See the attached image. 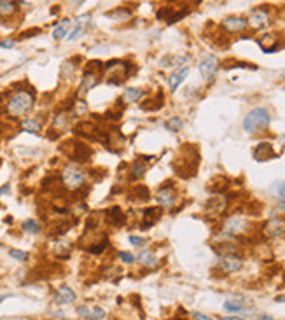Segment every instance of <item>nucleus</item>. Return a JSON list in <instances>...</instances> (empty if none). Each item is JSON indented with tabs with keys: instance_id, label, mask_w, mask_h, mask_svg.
I'll return each mask as SVG.
<instances>
[{
	"instance_id": "obj_2",
	"label": "nucleus",
	"mask_w": 285,
	"mask_h": 320,
	"mask_svg": "<svg viewBox=\"0 0 285 320\" xmlns=\"http://www.w3.org/2000/svg\"><path fill=\"white\" fill-rule=\"evenodd\" d=\"M269 123H271V118H269V112L266 109H254L243 119V130L250 135H255V133L268 130Z\"/></svg>"
},
{
	"instance_id": "obj_4",
	"label": "nucleus",
	"mask_w": 285,
	"mask_h": 320,
	"mask_svg": "<svg viewBox=\"0 0 285 320\" xmlns=\"http://www.w3.org/2000/svg\"><path fill=\"white\" fill-rule=\"evenodd\" d=\"M130 68L132 65L126 62H121V60H110L105 65V75H107V83L109 84H121L128 79V74H130Z\"/></svg>"
},
{
	"instance_id": "obj_25",
	"label": "nucleus",
	"mask_w": 285,
	"mask_h": 320,
	"mask_svg": "<svg viewBox=\"0 0 285 320\" xmlns=\"http://www.w3.org/2000/svg\"><path fill=\"white\" fill-rule=\"evenodd\" d=\"M107 18L114 19V21H128V19L132 18V13L128 9H124V7H117V9L107 13Z\"/></svg>"
},
{
	"instance_id": "obj_32",
	"label": "nucleus",
	"mask_w": 285,
	"mask_h": 320,
	"mask_svg": "<svg viewBox=\"0 0 285 320\" xmlns=\"http://www.w3.org/2000/svg\"><path fill=\"white\" fill-rule=\"evenodd\" d=\"M72 112H74V116H84L86 114V112H88V105H86V103H84V100H79V98H77V100L74 101V105H72Z\"/></svg>"
},
{
	"instance_id": "obj_36",
	"label": "nucleus",
	"mask_w": 285,
	"mask_h": 320,
	"mask_svg": "<svg viewBox=\"0 0 285 320\" xmlns=\"http://www.w3.org/2000/svg\"><path fill=\"white\" fill-rule=\"evenodd\" d=\"M119 259H121V263H124V264H133L135 263V255L133 254H130V252H119Z\"/></svg>"
},
{
	"instance_id": "obj_8",
	"label": "nucleus",
	"mask_w": 285,
	"mask_h": 320,
	"mask_svg": "<svg viewBox=\"0 0 285 320\" xmlns=\"http://www.w3.org/2000/svg\"><path fill=\"white\" fill-rule=\"evenodd\" d=\"M217 266H219V269H222L224 273H236V271H240L241 266H243V259L236 254L220 255Z\"/></svg>"
},
{
	"instance_id": "obj_3",
	"label": "nucleus",
	"mask_w": 285,
	"mask_h": 320,
	"mask_svg": "<svg viewBox=\"0 0 285 320\" xmlns=\"http://www.w3.org/2000/svg\"><path fill=\"white\" fill-rule=\"evenodd\" d=\"M86 182V171L77 165H67L62 170V184L68 191H77Z\"/></svg>"
},
{
	"instance_id": "obj_45",
	"label": "nucleus",
	"mask_w": 285,
	"mask_h": 320,
	"mask_svg": "<svg viewBox=\"0 0 285 320\" xmlns=\"http://www.w3.org/2000/svg\"><path fill=\"white\" fill-rule=\"evenodd\" d=\"M5 298H7V296H0V303L4 301V299H5Z\"/></svg>"
},
{
	"instance_id": "obj_46",
	"label": "nucleus",
	"mask_w": 285,
	"mask_h": 320,
	"mask_svg": "<svg viewBox=\"0 0 285 320\" xmlns=\"http://www.w3.org/2000/svg\"><path fill=\"white\" fill-rule=\"evenodd\" d=\"M282 81H284V83H285V72H284V74H282Z\"/></svg>"
},
{
	"instance_id": "obj_37",
	"label": "nucleus",
	"mask_w": 285,
	"mask_h": 320,
	"mask_svg": "<svg viewBox=\"0 0 285 320\" xmlns=\"http://www.w3.org/2000/svg\"><path fill=\"white\" fill-rule=\"evenodd\" d=\"M62 74H63V77H70V75L74 74V65H72V62H65V63H63Z\"/></svg>"
},
{
	"instance_id": "obj_1",
	"label": "nucleus",
	"mask_w": 285,
	"mask_h": 320,
	"mask_svg": "<svg viewBox=\"0 0 285 320\" xmlns=\"http://www.w3.org/2000/svg\"><path fill=\"white\" fill-rule=\"evenodd\" d=\"M35 103V97L34 93L27 91V89H18L9 97V100L5 101V112L14 119H19L23 116H27Z\"/></svg>"
},
{
	"instance_id": "obj_42",
	"label": "nucleus",
	"mask_w": 285,
	"mask_h": 320,
	"mask_svg": "<svg viewBox=\"0 0 285 320\" xmlns=\"http://www.w3.org/2000/svg\"><path fill=\"white\" fill-rule=\"evenodd\" d=\"M259 320H275V319H273L271 315H261L259 317Z\"/></svg>"
},
{
	"instance_id": "obj_11",
	"label": "nucleus",
	"mask_w": 285,
	"mask_h": 320,
	"mask_svg": "<svg viewBox=\"0 0 285 320\" xmlns=\"http://www.w3.org/2000/svg\"><path fill=\"white\" fill-rule=\"evenodd\" d=\"M226 206H228L226 198L217 194V196H214L212 200H208V203H206V206H205V210H206V214L212 215V217H217V215L224 214Z\"/></svg>"
},
{
	"instance_id": "obj_14",
	"label": "nucleus",
	"mask_w": 285,
	"mask_h": 320,
	"mask_svg": "<svg viewBox=\"0 0 285 320\" xmlns=\"http://www.w3.org/2000/svg\"><path fill=\"white\" fill-rule=\"evenodd\" d=\"M68 144L72 145V152L68 154L72 159H75V161H79V163L88 161L89 156H91V149H89L88 145L81 144V142H68Z\"/></svg>"
},
{
	"instance_id": "obj_27",
	"label": "nucleus",
	"mask_w": 285,
	"mask_h": 320,
	"mask_svg": "<svg viewBox=\"0 0 285 320\" xmlns=\"http://www.w3.org/2000/svg\"><path fill=\"white\" fill-rule=\"evenodd\" d=\"M142 97H144V91L138 88H128L126 91L123 93V100L128 101V103H136Z\"/></svg>"
},
{
	"instance_id": "obj_39",
	"label": "nucleus",
	"mask_w": 285,
	"mask_h": 320,
	"mask_svg": "<svg viewBox=\"0 0 285 320\" xmlns=\"http://www.w3.org/2000/svg\"><path fill=\"white\" fill-rule=\"evenodd\" d=\"M14 44H16V40H13V39L0 40V48H4V49H11V48H14Z\"/></svg>"
},
{
	"instance_id": "obj_33",
	"label": "nucleus",
	"mask_w": 285,
	"mask_h": 320,
	"mask_svg": "<svg viewBox=\"0 0 285 320\" xmlns=\"http://www.w3.org/2000/svg\"><path fill=\"white\" fill-rule=\"evenodd\" d=\"M273 187H275L276 196L282 200V202H280V208H282V210H285V182H276Z\"/></svg>"
},
{
	"instance_id": "obj_28",
	"label": "nucleus",
	"mask_w": 285,
	"mask_h": 320,
	"mask_svg": "<svg viewBox=\"0 0 285 320\" xmlns=\"http://www.w3.org/2000/svg\"><path fill=\"white\" fill-rule=\"evenodd\" d=\"M21 128L28 133H39L40 132V121L35 118H27L21 123Z\"/></svg>"
},
{
	"instance_id": "obj_15",
	"label": "nucleus",
	"mask_w": 285,
	"mask_h": 320,
	"mask_svg": "<svg viewBox=\"0 0 285 320\" xmlns=\"http://www.w3.org/2000/svg\"><path fill=\"white\" fill-rule=\"evenodd\" d=\"M249 27L247 25V19L238 18V16H229L222 21V28L228 34H238V32H243L245 28Z\"/></svg>"
},
{
	"instance_id": "obj_6",
	"label": "nucleus",
	"mask_w": 285,
	"mask_h": 320,
	"mask_svg": "<svg viewBox=\"0 0 285 320\" xmlns=\"http://www.w3.org/2000/svg\"><path fill=\"white\" fill-rule=\"evenodd\" d=\"M217 68H219V60H217V56H214L210 53H205L200 58V62H198V70H200V74L203 75L205 81L214 79Z\"/></svg>"
},
{
	"instance_id": "obj_16",
	"label": "nucleus",
	"mask_w": 285,
	"mask_h": 320,
	"mask_svg": "<svg viewBox=\"0 0 285 320\" xmlns=\"http://www.w3.org/2000/svg\"><path fill=\"white\" fill-rule=\"evenodd\" d=\"M100 83V75L97 72H89V70H84V75L83 79H81V84H79V95H86L89 89H93L97 84Z\"/></svg>"
},
{
	"instance_id": "obj_5",
	"label": "nucleus",
	"mask_w": 285,
	"mask_h": 320,
	"mask_svg": "<svg viewBox=\"0 0 285 320\" xmlns=\"http://www.w3.org/2000/svg\"><path fill=\"white\" fill-rule=\"evenodd\" d=\"M250 229V222L243 217H238V215H233L229 219H226L222 226L224 235H233V236H240V235H245Z\"/></svg>"
},
{
	"instance_id": "obj_34",
	"label": "nucleus",
	"mask_w": 285,
	"mask_h": 320,
	"mask_svg": "<svg viewBox=\"0 0 285 320\" xmlns=\"http://www.w3.org/2000/svg\"><path fill=\"white\" fill-rule=\"evenodd\" d=\"M149 196H151V193L147 187H144V185L135 187V198L138 200V202H145V200H149Z\"/></svg>"
},
{
	"instance_id": "obj_9",
	"label": "nucleus",
	"mask_w": 285,
	"mask_h": 320,
	"mask_svg": "<svg viewBox=\"0 0 285 320\" xmlns=\"http://www.w3.org/2000/svg\"><path fill=\"white\" fill-rule=\"evenodd\" d=\"M269 23H271V19H269V14H268L266 9H255L250 14L247 25L250 28H254V30H261V28H266Z\"/></svg>"
},
{
	"instance_id": "obj_19",
	"label": "nucleus",
	"mask_w": 285,
	"mask_h": 320,
	"mask_svg": "<svg viewBox=\"0 0 285 320\" xmlns=\"http://www.w3.org/2000/svg\"><path fill=\"white\" fill-rule=\"evenodd\" d=\"M136 261H138L144 268H154L156 264H158V257H156V254L149 249L140 250L138 255H136Z\"/></svg>"
},
{
	"instance_id": "obj_35",
	"label": "nucleus",
	"mask_w": 285,
	"mask_h": 320,
	"mask_svg": "<svg viewBox=\"0 0 285 320\" xmlns=\"http://www.w3.org/2000/svg\"><path fill=\"white\" fill-rule=\"evenodd\" d=\"M9 255L13 259H16V261H27L28 259V252H23V250H18V249H11Z\"/></svg>"
},
{
	"instance_id": "obj_31",
	"label": "nucleus",
	"mask_w": 285,
	"mask_h": 320,
	"mask_svg": "<svg viewBox=\"0 0 285 320\" xmlns=\"http://www.w3.org/2000/svg\"><path fill=\"white\" fill-rule=\"evenodd\" d=\"M165 126H167V130H170V132H180L182 128H184V121L180 118H170L165 123Z\"/></svg>"
},
{
	"instance_id": "obj_38",
	"label": "nucleus",
	"mask_w": 285,
	"mask_h": 320,
	"mask_svg": "<svg viewBox=\"0 0 285 320\" xmlns=\"http://www.w3.org/2000/svg\"><path fill=\"white\" fill-rule=\"evenodd\" d=\"M145 241H147V240H145V238H142V236H133V235L130 236V243H132L133 247H142Z\"/></svg>"
},
{
	"instance_id": "obj_22",
	"label": "nucleus",
	"mask_w": 285,
	"mask_h": 320,
	"mask_svg": "<svg viewBox=\"0 0 285 320\" xmlns=\"http://www.w3.org/2000/svg\"><path fill=\"white\" fill-rule=\"evenodd\" d=\"M124 219H126V217H124L123 210H121L119 206H112V208L107 210V222L112 224V226H123Z\"/></svg>"
},
{
	"instance_id": "obj_29",
	"label": "nucleus",
	"mask_w": 285,
	"mask_h": 320,
	"mask_svg": "<svg viewBox=\"0 0 285 320\" xmlns=\"http://www.w3.org/2000/svg\"><path fill=\"white\" fill-rule=\"evenodd\" d=\"M245 308V303H243V299H228V301L224 303V310L228 311H241Z\"/></svg>"
},
{
	"instance_id": "obj_41",
	"label": "nucleus",
	"mask_w": 285,
	"mask_h": 320,
	"mask_svg": "<svg viewBox=\"0 0 285 320\" xmlns=\"http://www.w3.org/2000/svg\"><path fill=\"white\" fill-rule=\"evenodd\" d=\"M219 320H243V319H240V317H222Z\"/></svg>"
},
{
	"instance_id": "obj_40",
	"label": "nucleus",
	"mask_w": 285,
	"mask_h": 320,
	"mask_svg": "<svg viewBox=\"0 0 285 320\" xmlns=\"http://www.w3.org/2000/svg\"><path fill=\"white\" fill-rule=\"evenodd\" d=\"M193 320H212L210 317L203 315V313H198V311H194L193 313Z\"/></svg>"
},
{
	"instance_id": "obj_17",
	"label": "nucleus",
	"mask_w": 285,
	"mask_h": 320,
	"mask_svg": "<svg viewBox=\"0 0 285 320\" xmlns=\"http://www.w3.org/2000/svg\"><path fill=\"white\" fill-rule=\"evenodd\" d=\"M276 154H275V149H273L271 144H268V142H261L254 149V159L255 161H268V159H273Z\"/></svg>"
},
{
	"instance_id": "obj_21",
	"label": "nucleus",
	"mask_w": 285,
	"mask_h": 320,
	"mask_svg": "<svg viewBox=\"0 0 285 320\" xmlns=\"http://www.w3.org/2000/svg\"><path fill=\"white\" fill-rule=\"evenodd\" d=\"M187 74H189V68L187 67H184V68H180V70L173 72V74L168 77V86H170L171 91H175V89L179 88L180 84H182V81L187 77Z\"/></svg>"
},
{
	"instance_id": "obj_24",
	"label": "nucleus",
	"mask_w": 285,
	"mask_h": 320,
	"mask_svg": "<svg viewBox=\"0 0 285 320\" xmlns=\"http://www.w3.org/2000/svg\"><path fill=\"white\" fill-rule=\"evenodd\" d=\"M68 28H70V19H62V21L58 23L56 27L53 30V39L54 40H62L67 37L68 34Z\"/></svg>"
},
{
	"instance_id": "obj_23",
	"label": "nucleus",
	"mask_w": 285,
	"mask_h": 320,
	"mask_svg": "<svg viewBox=\"0 0 285 320\" xmlns=\"http://www.w3.org/2000/svg\"><path fill=\"white\" fill-rule=\"evenodd\" d=\"M18 11V2L13 0H0V18H9Z\"/></svg>"
},
{
	"instance_id": "obj_7",
	"label": "nucleus",
	"mask_w": 285,
	"mask_h": 320,
	"mask_svg": "<svg viewBox=\"0 0 285 320\" xmlns=\"http://www.w3.org/2000/svg\"><path fill=\"white\" fill-rule=\"evenodd\" d=\"M263 235L266 238H278L285 235V219L284 217H273L263 226Z\"/></svg>"
},
{
	"instance_id": "obj_30",
	"label": "nucleus",
	"mask_w": 285,
	"mask_h": 320,
	"mask_svg": "<svg viewBox=\"0 0 285 320\" xmlns=\"http://www.w3.org/2000/svg\"><path fill=\"white\" fill-rule=\"evenodd\" d=\"M21 228H23V231H25V233L37 235V233L40 231V224L37 222V220H34V219H27V220H23Z\"/></svg>"
},
{
	"instance_id": "obj_10",
	"label": "nucleus",
	"mask_w": 285,
	"mask_h": 320,
	"mask_svg": "<svg viewBox=\"0 0 285 320\" xmlns=\"http://www.w3.org/2000/svg\"><path fill=\"white\" fill-rule=\"evenodd\" d=\"M156 202H158V205L163 206V208H171V206H175V203H177L175 191L171 187H161L158 193H156Z\"/></svg>"
},
{
	"instance_id": "obj_47",
	"label": "nucleus",
	"mask_w": 285,
	"mask_h": 320,
	"mask_svg": "<svg viewBox=\"0 0 285 320\" xmlns=\"http://www.w3.org/2000/svg\"><path fill=\"white\" fill-rule=\"evenodd\" d=\"M0 165H2V159H0Z\"/></svg>"
},
{
	"instance_id": "obj_18",
	"label": "nucleus",
	"mask_w": 285,
	"mask_h": 320,
	"mask_svg": "<svg viewBox=\"0 0 285 320\" xmlns=\"http://www.w3.org/2000/svg\"><path fill=\"white\" fill-rule=\"evenodd\" d=\"M77 315L86 320H101L105 317V310L100 306H79L77 308Z\"/></svg>"
},
{
	"instance_id": "obj_12",
	"label": "nucleus",
	"mask_w": 285,
	"mask_h": 320,
	"mask_svg": "<svg viewBox=\"0 0 285 320\" xmlns=\"http://www.w3.org/2000/svg\"><path fill=\"white\" fill-rule=\"evenodd\" d=\"M154 156H149V158H144V156H140L138 159H135V163L132 165V170H130V179L132 180H138L144 177L145 170H147V165L149 163L154 161Z\"/></svg>"
},
{
	"instance_id": "obj_13",
	"label": "nucleus",
	"mask_w": 285,
	"mask_h": 320,
	"mask_svg": "<svg viewBox=\"0 0 285 320\" xmlns=\"http://www.w3.org/2000/svg\"><path fill=\"white\" fill-rule=\"evenodd\" d=\"M53 301H54V304H58V306L70 304V303L75 301V292L68 287V285H62V287H58V290L54 292Z\"/></svg>"
},
{
	"instance_id": "obj_26",
	"label": "nucleus",
	"mask_w": 285,
	"mask_h": 320,
	"mask_svg": "<svg viewBox=\"0 0 285 320\" xmlns=\"http://www.w3.org/2000/svg\"><path fill=\"white\" fill-rule=\"evenodd\" d=\"M70 118H68V112H60V114L54 116L53 119V130H49V132H56V130H65V126L68 124Z\"/></svg>"
},
{
	"instance_id": "obj_44",
	"label": "nucleus",
	"mask_w": 285,
	"mask_h": 320,
	"mask_svg": "<svg viewBox=\"0 0 285 320\" xmlns=\"http://www.w3.org/2000/svg\"><path fill=\"white\" fill-rule=\"evenodd\" d=\"M276 303H285V296H278V298L275 299Z\"/></svg>"
},
{
	"instance_id": "obj_43",
	"label": "nucleus",
	"mask_w": 285,
	"mask_h": 320,
	"mask_svg": "<svg viewBox=\"0 0 285 320\" xmlns=\"http://www.w3.org/2000/svg\"><path fill=\"white\" fill-rule=\"evenodd\" d=\"M9 191V185H4V187L0 189V194H4V193H7Z\"/></svg>"
},
{
	"instance_id": "obj_20",
	"label": "nucleus",
	"mask_w": 285,
	"mask_h": 320,
	"mask_svg": "<svg viewBox=\"0 0 285 320\" xmlns=\"http://www.w3.org/2000/svg\"><path fill=\"white\" fill-rule=\"evenodd\" d=\"M163 210L161 206H156V208H147L144 212V220H142V228H151L152 224H156L161 217Z\"/></svg>"
}]
</instances>
